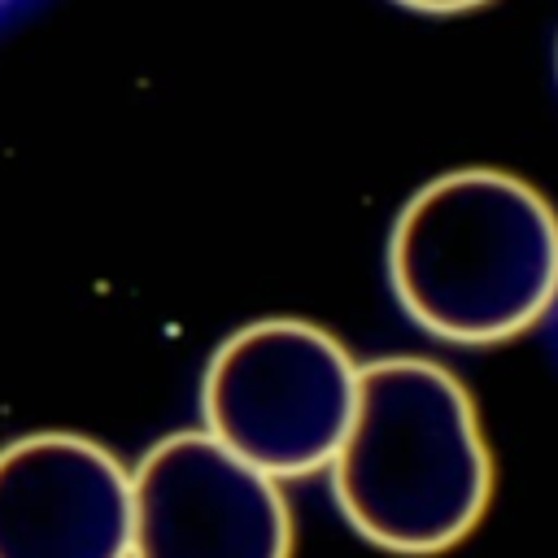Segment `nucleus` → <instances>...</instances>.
Masks as SVG:
<instances>
[{
    "label": "nucleus",
    "mask_w": 558,
    "mask_h": 558,
    "mask_svg": "<svg viewBox=\"0 0 558 558\" xmlns=\"http://www.w3.org/2000/svg\"><path fill=\"white\" fill-rule=\"evenodd\" d=\"M397 4H410V9H423V13H458V9H475L484 0H397Z\"/></svg>",
    "instance_id": "obj_6"
},
{
    "label": "nucleus",
    "mask_w": 558,
    "mask_h": 558,
    "mask_svg": "<svg viewBox=\"0 0 558 558\" xmlns=\"http://www.w3.org/2000/svg\"><path fill=\"white\" fill-rule=\"evenodd\" d=\"M331 497L357 536L401 558L471 536L493 497V458L458 375L432 357L366 362L331 458Z\"/></svg>",
    "instance_id": "obj_1"
},
{
    "label": "nucleus",
    "mask_w": 558,
    "mask_h": 558,
    "mask_svg": "<svg viewBox=\"0 0 558 558\" xmlns=\"http://www.w3.org/2000/svg\"><path fill=\"white\" fill-rule=\"evenodd\" d=\"M388 275L436 340L501 344L558 296V214L506 170H449L397 214Z\"/></svg>",
    "instance_id": "obj_2"
},
{
    "label": "nucleus",
    "mask_w": 558,
    "mask_h": 558,
    "mask_svg": "<svg viewBox=\"0 0 558 558\" xmlns=\"http://www.w3.org/2000/svg\"><path fill=\"white\" fill-rule=\"evenodd\" d=\"M353 401L349 349L305 318H262L231 331L201 379L205 432L270 480L331 466Z\"/></svg>",
    "instance_id": "obj_3"
},
{
    "label": "nucleus",
    "mask_w": 558,
    "mask_h": 558,
    "mask_svg": "<svg viewBox=\"0 0 558 558\" xmlns=\"http://www.w3.org/2000/svg\"><path fill=\"white\" fill-rule=\"evenodd\" d=\"M131 558H292L288 497L209 432H170L131 471Z\"/></svg>",
    "instance_id": "obj_4"
},
{
    "label": "nucleus",
    "mask_w": 558,
    "mask_h": 558,
    "mask_svg": "<svg viewBox=\"0 0 558 558\" xmlns=\"http://www.w3.org/2000/svg\"><path fill=\"white\" fill-rule=\"evenodd\" d=\"M0 558H131V471L74 432L0 449Z\"/></svg>",
    "instance_id": "obj_5"
}]
</instances>
